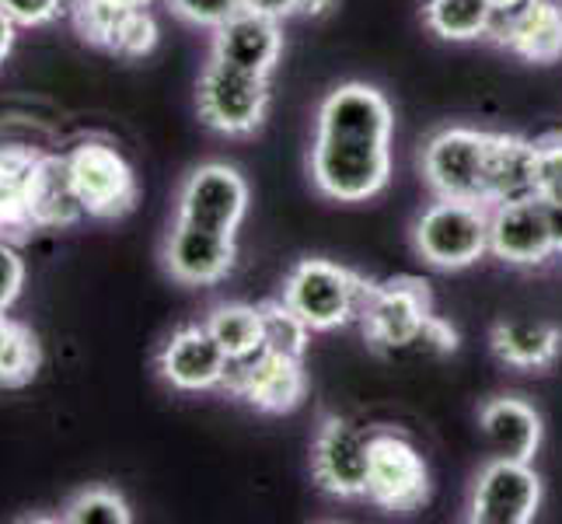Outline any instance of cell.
Here are the masks:
<instances>
[{"instance_id": "obj_1", "label": "cell", "mask_w": 562, "mask_h": 524, "mask_svg": "<svg viewBox=\"0 0 562 524\" xmlns=\"http://www.w3.org/2000/svg\"><path fill=\"white\" fill-rule=\"evenodd\" d=\"M395 112L384 91L363 81L325 94L312 141V182L336 203H367L392 182Z\"/></svg>"}, {"instance_id": "obj_2", "label": "cell", "mask_w": 562, "mask_h": 524, "mask_svg": "<svg viewBox=\"0 0 562 524\" xmlns=\"http://www.w3.org/2000/svg\"><path fill=\"white\" fill-rule=\"evenodd\" d=\"M374 283L328 259H301L283 280V301L312 325V333H333L360 322Z\"/></svg>"}, {"instance_id": "obj_3", "label": "cell", "mask_w": 562, "mask_h": 524, "mask_svg": "<svg viewBox=\"0 0 562 524\" xmlns=\"http://www.w3.org/2000/svg\"><path fill=\"white\" fill-rule=\"evenodd\" d=\"M419 259L434 269H469L490 252V207L437 197L413 224Z\"/></svg>"}, {"instance_id": "obj_4", "label": "cell", "mask_w": 562, "mask_h": 524, "mask_svg": "<svg viewBox=\"0 0 562 524\" xmlns=\"http://www.w3.org/2000/svg\"><path fill=\"white\" fill-rule=\"evenodd\" d=\"M269 102H273L269 77L210 56L196 85V109L210 130L224 133V137H248L266 123Z\"/></svg>"}, {"instance_id": "obj_5", "label": "cell", "mask_w": 562, "mask_h": 524, "mask_svg": "<svg viewBox=\"0 0 562 524\" xmlns=\"http://www.w3.org/2000/svg\"><path fill=\"white\" fill-rule=\"evenodd\" d=\"M490 133L472 126H443L419 150V168L434 197L486 203Z\"/></svg>"}, {"instance_id": "obj_6", "label": "cell", "mask_w": 562, "mask_h": 524, "mask_svg": "<svg viewBox=\"0 0 562 524\" xmlns=\"http://www.w3.org/2000/svg\"><path fill=\"white\" fill-rule=\"evenodd\" d=\"M430 315H434V298L426 280L395 277L374 283L360 315L363 339L384 357H402L413 349Z\"/></svg>"}, {"instance_id": "obj_7", "label": "cell", "mask_w": 562, "mask_h": 524, "mask_svg": "<svg viewBox=\"0 0 562 524\" xmlns=\"http://www.w3.org/2000/svg\"><path fill=\"white\" fill-rule=\"evenodd\" d=\"M67 165L88 218L120 221L137 210V197H140L137 175H133V165L112 144L81 141L67 154Z\"/></svg>"}, {"instance_id": "obj_8", "label": "cell", "mask_w": 562, "mask_h": 524, "mask_svg": "<svg viewBox=\"0 0 562 524\" xmlns=\"http://www.w3.org/2000/svg\"><path fill=\"white\" fill-rule=\"evenodd\" d=\"M363 497L392 514H413L430 500V469L409 437L395 431L371 434V469Z\"/></svg>"}, {"instance_id": "obj_9", "label": "cell", "mask_w": 562, "mask_h": 524, "mask_svg": "<svg viewBox=\"0 0 562 524\" xmlns=\"http://www.w3.org/2000/svg\"><path fill=\"white\" fill-rule=\"evenodd\" d=\"M371 469V434L342 416H325L312 444L315 482L339 500H360Z\"/></svg>"}, {"instance_id": "obj_10", "label": "cell", "mask_w": 562, "mask_h": 524, "mask_svg": "<svg viewBox=\"0 0 562 524\" xmlns=\"http://www.w3.org/2000/svg\"><path fill=\"white\" fill-rule=\"evenodd\" d=\"M541 508V479L531 461L493 458L472 487L469 521L475 524H528Z\"/></svg>"}, {"instance_id": "obj_11", "label": "cell", "mask_w": 562, "mask_h": 524, "mask_svg": "<svg viewBox=\"0 0 562 524\" xmlns=\"http://www.w3.org/2000/svg\"><path fill=\"white\" fill-rule=\"evenodd\" d=\"M224 388L235 392L238 399H245L251 410H259V413H290L301 405L307 392V378H304L301 357L262 346L259 354H251L248 360L231 364Z\"/></svg>"}, {"instance_id": "obj_12", "label": "cell", "mask_w": 562, "mask_h": 524, "mask_svg": "<svg viewBox=\"0 0 562 524\" xmlns=\"http://www.w3.org/2000/svg\"><path fill=\"white\" fill-rule=\"evenodd\" d=\"M248 213V182L238 168L210 161L189 171L179 189V221L235 235Z\"/></svg>"}, {"instance_id": "obj_13", "label": "cell", "mask_w": 562, "mask_h": 524, "mask_svg": "<svg viewBox=\"0 0 562 524\" xmlns=\"http://www.w3.org/2000/svg\"><path fill=\"white\" fill-rule=\"evenodd\" d=\"M490 256L507 266L549 263L555 256L552 207L538 197L490 207Z\"/></svg>"}, {"instance_id": "obj_14", "label": "cell", "mask_w": 562, "mask_h": 524, "mask_svg": "<svg viewBox=\"0 0 562 524\" xmlns=\"http://www.w3.org/2000/svg\"><path fill=\"white\" fill-rule=\"evenodd\" d=\"M238 259L235 235L227 231H210L189 221H176L165 242V266L171 280L186 287H210L221 283Z\"/></svg>"}, {"instance_id": "obj_15", "label": "cell", "mask_w": 562, "mask_h": 524, "mask_svg": "<svg viewBox=\"0 0 562 524\" xmlns=\"http://www.w3.org/2000/svg\"><path fill=\"white\" fill-rule=\"evenodd\" d=\"M158 371L179 392H210V388H224L231 360L206 325H182L161 346Z\"/></svg>"}, {"instance_id": "obj_16", "label": "cell", "mask_w": 562, "mask_h": 524, "mask_svg": "<svg viewBox=\"0 0 562 524\" xmlns=\"http://www.w3.org/2000/svg\"><path fill=\"white\" fill-rule=\"evenodd\" d=\"M490 38L528 64L562 60V0H528L517 11L496 14Z\"/></svg>"}, {"instance_id": "obj_17", "label": "cell", "mask_w": 562, "mask_h": 524, "mask_svg": "<svg viewBox=\"0 0 562 524\" xmlns=\"http://www.w3.org/2000/svg\"><path fill=\"white\" fill-rule=\"evenodd\" d=\"M213 56L231 67L269 77L283 56V29L277 18L241 8L221 29H213Z\"/></svg>"}, {"instance_id": "obj_18", "label": "cell", "mask_w": 562, "mask_h": 524, "mask_svg": "<svg viewBox=\"0 0 562 524\" xmlns=\"http://www.w3.org/2000/svg\"><path fill=\"white\" fill-rule=\"evenodd\" d=\"M85 213V203L77 197L67 154H43L32 175L29 189V221L32 231H60L77 224Z\"/></svg>"}, {"instance_id": "obj_19", "label": "cell", "mask_w": 562, "mask_h": 524, "mask_svg": "<svg viewBox=\"0 0 562 524\" xmlns=\"http://www.w3.org/2000/svg\"><path fill=\"white\" fill-rule=\"evenodd\" d=\"M479 426L496 458L531 461L541 448V416L525 399L514 395L490 399L479 410Z\"/></svg>"}, {"instance_id": "obj_20", "label": "cell", "mask_w": 562, "mask_h": 524, "mask_svg": "<svg viewBox=\"0 0 562 524\" xmlns=\"http://www.w3.org/2000/svg\"><path fill=\"white\" fill-rule=\"evenodd\" d=\"M538 197L535 189V141L517 133H490L486 207Z\"/></svg>"}, {"instance_id": "obj_21", "label": "cell", "mask_w": 562, "mask_h": 524, "mask_svg": "<svg viewBox=\"0 0 562 524\" xmlns=\"http://www.w3.org/2000/svg\"><path fill=\"white\" fill-rule=\"evenodd\" d=\"M43 150L25 144H0V238H22L32 231L29 189Z\"/></svg>"}, {"instance_id": "obj_22", "label": "cell", "mask_w": 562, "mask_h": 524, "mask_svg": "<svg viewBox=\"0 0 562 524\" xmlns=\"http://www.w3.org/2000/svg\"><path fill=\"white\" fill-rule=\"evenodd\" d=\"M493 349L503 364L517 367V371H541V367L555 364L562 349V333L552 322L510 319L493 328Z\"/></svg>"}, {"instance_id": "obj_23", "label": "cell", "mask_w": 562, "mask_h": 524, "mask_svg": "<svg viewBox=\"0 0 562 524\" xmlns=\"http://www.w3.org/2000/svg\"><path fill=\"white\" fill-rule=\"evenodd\" d=\"M210 328V336L221 343L231 364L248 360L251 354H259L266 346V319L259 304H217L210 308V315L203 322Z\"/></svg>"}, {"instance_id": "obj_24", "label": "cell", "mask_w": 562, "mask_h": 524, "mask_svg": "<svg viewBox=\"0 0 562 524\" xmlns=\"http://www.w3.org/2000/svg\"><path fill=\"white\" fill-rule=\"evenodd\" d=\"M496 11L490 0H426L423 22L443 43H475L493 29Z\"/></svg>"}, {"instance_id": "obj_25", "label": "cell", "mask_w": 562, "mask_h": 524, "mask_svg": "<svg viewBox=\"0 0 562 524\" xmlns=\"http://www.w3.org/2000/svg\"><path fill=\"white\" fill-rule=\"evenodd\" d=\"M43 367V346L25 322L8 325V336L0 343V388H25L35 381Z\"/></svg>"}, {"instance_id": "obj_26", "label": "cell", "mask_w": 562, "mask_h": 524, "mask_svg": "<svg viewBox=\"0 0 562 524\" xmlns=\"http://www.w3.org/2000/svg\"><path fill=\"white\" fill-rule=\"evenodd\" d=\"M130 11L133 8L115 4V0H74V29L88 46L115 53Z\"/></svg>"}, {"instance_id": "obj_27", "label": "cell", "mask_w": 562, "mask_h": 524, "mask_svg": "<svg viewBox=\"0 0 562 524\" xmlns=\"http://www.w3.org/2000/svg\"><path fill=\"white\" fill-rule=\"evenodd\" d=\"M259 308H262V319H266V346H273L290 357H304L307 339H312V325H307L283 298L266 301Z\"/></svg>"}, {"instance_id": "obj_28", "label": "cell", "mask_w": 562, "mask_h": 524, "mask_svg": "<svg viewBox=\"0 0 562 524\" xmlns=\"http://www.w3.org/2000/svg\"><path fill=\"white\" fill-rule=\"evenodd\" d=\"M60 517L70 524H130L133 521L130 503L109 487H91L85 493H77Z\"/></svg>"}, {"instance_id": "obj_29", "label": "cell", "mask_w": 562, "mask_h": 524, "mask_svg": "<svg viewBox=\"0 0 562 524\" xmlns=\"http://www.w3.org/2000/svg\"><path fill=\"white\" fill-rule=\"evenodd\" d=\"M535 189L549 207L562 203V133L535 141Z\"/></svg>"}, {"instance_id": "obj_30", "label": "cell", "mask_w": 562, "mask_h": 524, "mask_svg": "<svg viewBox=\"0 0 562 524\" xmlns=\"http://www.w3.org/2000/svg\"><path fill=\"white\" fill-rule=\"evenodd\" d=\"M182 22L200 29H221L235 11H241V0H168Z\"/></svg>"}, {"instance_id": "obj_31", "label": "cell", "mask_w": 562, "mask_h": 524, "mask_svg": "<svg viewBox=\"0 0 562 524\" xmlns=\"http://www.w3.org/2000/svg\"><path fill=\"white\" fill-rule=\"evenodd\" d=\"M22 287H25V259L18 256V248L11 242L0 238V312H8L18 301Z\"/></svg>"}, {"instance_id": "obj_32", "label": "cell", "mask_w": 562, "mask_h": 524, "mask_svg": "<svg viewBox=\"0 0 562 524\" xmlns=\"http://www.w3.org/2000/svg\"><path fill=\"white\" fill-rule=\"evenodd\" d=\"M0 11H4L14 25H49L56 14L64 11V0H0Z\"/></svg>"}, {"instance_id": "obj_33", "label": "cell", "mask_w": 562, "mask_h": 524, "mask_svg": "<svg viewBox=\"0 0 562 524\" xmlns=\"http://www.w3.org/2000/svg\"><path fill=\"white\" fill-rule=\"evenodd\" d=\"M454 349H458V333L451 328V322H443V319L430 315V319H426V325H423L419 339L413 343L409 354H423V357H448V354H454Z\"/></svg>"}, {"instance_id": "obj_34", "label": "cell", "mask_w": 562, "mask_h": 524, "mask_svg": "<svg viewBox=\"0 0 562 524\" xmlns=\"http://www.w3.org/2000/svg\"><path fill=\"white\" fill-rule=\"evenodd\" d=\"M241 8L269 14V18H277V22H283V18L297 14V0H241Z\"/></svg>"}, {"instance_id": "obj_35", "label": "cell", "mask_w": 562, "mask_h": 524, "mask_svg": "<svg viewBox=\"0 0 562 524\" xmlns=\"http://www.w3.org/2000/svg\"><path fill=\"white\" fill-rule=\"evenodd\" d=\"M14 29L18 25L11 22L4 11H0V64H4L8 56H11V49H14Z\"/></svg>"}, {"instance_id": "obj_36", "label": "cell", "mask_w": 562, "mask_h": 524, "mask_svg": "<svg viewBox=\"0 0 562 524\" xmlns=\"http://www.w3.org/2000/svg\"><path fill=\"white\" fill-rule=\"evenodd\" d=\"M336 8V0H297V14L304 18H325Z\"/></svg>"}, {"instance_id": "obj_37", "label": "cell", "mask_w": 562, "mask_h": 524, "mask_svg": "<svg viewBox=\"0 0 562 524\" xmlns=\"http://www.w3.org/2000/svg\"><path fill=\"white\" fill-rule=\"evenodd\" d=\"M552 231H555V256H562V203L552 207Z\"/></svg>"}, {"instance_id": "obj_38", "label": "cell", "mask_w": 562, "mask_h": 524, "mask_svg": "<svg viewBox=\"0 0 562 524\" xmlns=\"http://www.w3.org/2000/svg\"><path fill=\"white\" fill-rule=\"evenodd\" d=\"M520 4H528V0H490V8L496 14H507V11H517Z\"/></svg>"}, {"instance_id": "obj_39", "label": "cell", "mask_w": 562, "mask_h": 524, "mask_svg": "<svg viewBox=\"0 0 562 524\" xmlns=\"http://www.w3.org/2000/svg\"><path fill=\"white\" fill-rule=\"evenodd\" d=\"M115 4H123V8H147L150 0H115Z\"/></svg>"}, {"instance_id": "obj_40", "label": "cell", "mask_w": 562, "mask_h": 524, "mask_svg": "<svg viewBox=\"0 0 562 524\" xmlns=\"http://www.w3.org/2000/svg\"><path fill=\"white\" fill-rule=\"evenodd\" d=\"M8 325H11V319L0 312V343H4V336H8Z\"/></svg>"}]
</instances>
